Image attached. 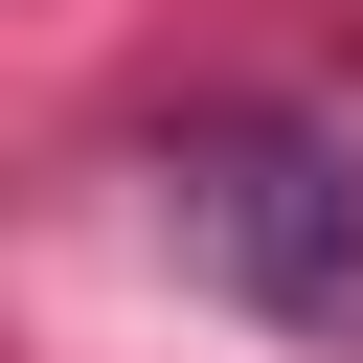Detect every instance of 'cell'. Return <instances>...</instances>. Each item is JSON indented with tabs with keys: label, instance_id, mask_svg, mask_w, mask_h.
<instances>
[{
	"label": "cell",
	"instance_id": "1",
	"mask_svg": "<svg viewBox=\"0 0 363 363\" xmlns=\"http://www.w3.org/2000/svg\"><path fill=\"white\" fill-rule=\"evenodd\" d=\"M159 227H182V272L227 318H272L295 363H363V136L340 113H182Z\"/></svg>",
	"mask_w": 363,
	"mask_h": 363
}]
</instances>
